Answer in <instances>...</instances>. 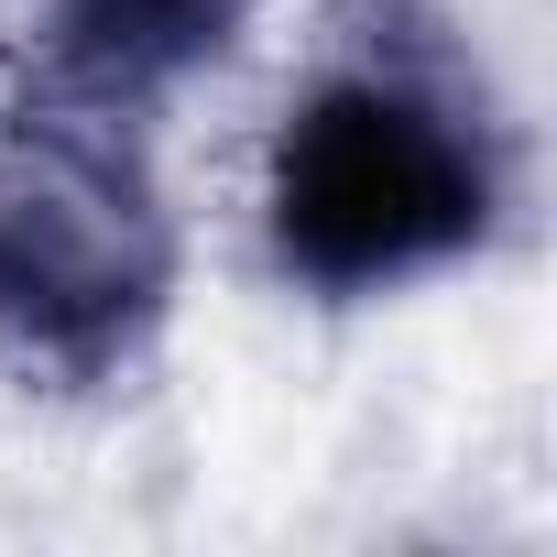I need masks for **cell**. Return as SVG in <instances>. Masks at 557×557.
I'll return each mask as SVG.
<instances>
[{"instance_id": "cell-1", "label": "cell", "mask_w": 557, "mask_h": 557, "mask_svg": "<svg viewBox=\"0 0 557 557\" xmlns=\"http://www.w3.org/2000/svg\"><path fill=\"white\" fill-rule=\"evenodd\" d=\"M262 262L318 307L416 296L513 219V132L437 12L372 0L262 143Z\"/></svg>"}, {"instance_id": "cell-2", "label": "cell", "mask_w": 557, "mask_h": 557, "mask_svg": "<svg viewBox=\"0 0 557 557\" xmlns=\"http://www.w3.org/2000/svg\"><path fill=\"white\" fill-rule=\"evenodd\" d=\"M186 230L143 110L45 88L0 121V372L23 394H121L175 318Z\"/></svg>"}, {"instance_id": "cell-3", "label": "cell", "mask_w": 557, "mask_h": 557, "mask_svg": "<svg viewBox=\"0 0 557 557\" xmlns=\"http://www.w3.org/2000/svg\"><path fill=\"white\" fill-rule=\"evenodd\" d=\"M251 12L262 0H34V55H45V88L153 121V99L208 77L251 34Z\"/></svg>"}]
</instances>
